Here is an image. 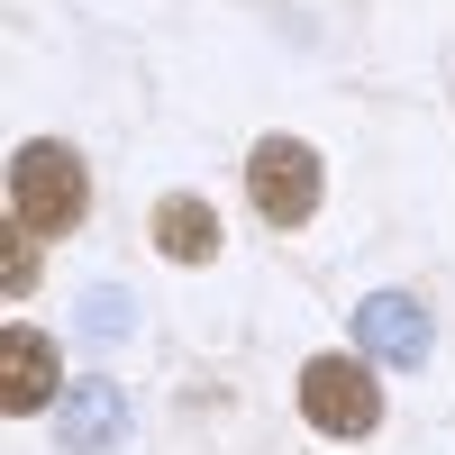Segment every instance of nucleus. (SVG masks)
Segmentation results:
<instances>
[{
  "label": "nucleus",
  "mask_w": 455,
  "mask_h": 455,
  "mask_svg": "<svg viewBox=\"0 0 455 455\" xmlns=\"http://www.w3.org/2000/svg\"><path fill=\"white\" fill-rule=\"evenodd\" d=\"M83 210H92V173H83V156H73V146H55V137L19 146V164H10V219L28 228V237H64V228H83Z\"/></svg>",
  "instance_id": "1"
},
{
  "label": "nucleus",
  "mask_w": 455,
  "mask_h": 455,
  "mask_svg": "<svg viewBox=\"0 0 455 455\" xmlns=\"http://www.w3.org/2000/svg\"><path fill=\"white\" fill-rule=\"evenodd\" d=\"M300 419H310L319 437H373L383 392H373V373L355 355H310L300 364Z\"/></svg>",
  "instance_id": "2"
},
{
  "label": "nucleus",
  "mask_w": 455,
  "mask_h": 455,
  "mask_svg": "<svg viewBox=\"0 0 455 455\" xmlns=\"http://www.w3.org/2000/svg\"><path fill=\"white\" fill-rule=\"evenodd\" d=\"M246 192H255V210L274 219V228H300L319 210V156L300 137H264L255 156H246Z\"/></svg>",
  "instance_id": "3"
},
{
  "label": "nucleus",
  "mask_w": 455,
  "mask_h": 455,
  "mask_svg": "<svg viewBox=\"0 0 455 455\" xmlns=\"http://www.w3.org/2000/svg\"><path fill=\"white\" fill-rule=\"evenodd\" d=\"M355 347H364L373 364H428L437 328H428V310H419L410 291H364V300H355Z\"/></svg>",
  "instance_id": "4"
},
{
  "label": "nucleus",
  "mask_w": 455,
  "mask_h": 455,
  "mask_svg": "<svg viewBox=\"0 0 455 455\" xmlns=\"http://www.w3.org/2000/svg\"><path fill=\"white\" fill-rule=\"evenodd\" d=\"M55 401V337H36V328H10L0 337V410H46Z\"/></svg>",
  "instance_id": "5"
},
{
  "label": "nucleus",
  "mask_w": 455,
  "mask_h": 455,
  "mask_svg": "<svg viewBox=\"0 0 455 455\" xmlns=\"http://www.w3.org/2000/svg\"><path fill=\"white\" fill-rule=\"evenodd\" d=\"M128 437V392L119 383H73L64 392V446L73 455H109Z\"/></svg>",
  "instance_id": "6"
},
{
  "label": "nucleus",
  "mask_w": 455,
  "mask_h": 455,
  "mask_svg": "<svg viewBox=\"0 0 455 455\" xmlns=\"http://www.w3.org/2000/svg\"><path fill=\"white\" fill-rule=\"evenodd\" d=\"M156 246H164L173 264H210V255H219V219H210V201H192V192L156 201Z\"/></svg>",
  "instance_id": "7"
},
{
  "label": "nucleus",
  "mask_w": 455,
  "mask_h": 455,
  "mask_svg": "<svg viewBox=\"0 0 455 455\" xmlns=\"http://www.w3.org/2000/svg\"><path fill=\"white\" fill-rule=\"evenodd\" d=\"M0 283H10V291H36V237H28L19 219H10V237H0Z\"/></svg>",
  "instance_id": "8"
},
{
  "label": "nucleus",
  "mask_w": 455,
  "mask_h": 455,
  "mask_svg": "<svg viewBox=\"0 0 455 455\" xmlns=\"http://www.w3.org/2000/svg\"><path fill=\"white\" fill-rule=\"evenodd\" d=\"M128 319H137L128 291H92V300H83V337H128Z\"/></svg>",
  "instance_id": "9"
}]
</instances>
